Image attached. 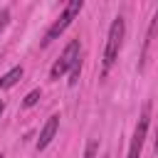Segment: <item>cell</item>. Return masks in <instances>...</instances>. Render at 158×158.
Wrapping results in <instances>:
<instances>
[{
  "mask_svg": "<svg viewBox=\"0 0 158 158\" xmlns=\"http://www.w3.org/2000/svg\"><path fill=\"white\" fill-rule=\"evenodd\" d=\"M123 37H126V20L121 15L114 17L111 27H109V37H106V49H104V72H109L114 67V62L118 59V52H121V44H123Z\"/></svg>",
  "mask_w": 158,
  "mask_h": 158,
  "instance_id": "obj_1",
  "label": "cell"
},
{
  "mask_svg": "<svg viewBox=\"0 0 158 158\" xmlns=\"http://www.w3.org/2000/svg\"><path fill=\"white\" fill-rule=\"evenodd\" d=\"M81 7H84V2H81V0H69V2L64 5L62 15H59V17H57V20L49 25V30L44 32L42 44H44V47H47V44H52V42H54V40H57V37H59V35H62V32H64V30H67L72 22H74V17L81 12Z\"/></svg>",
  "mask_w": 158,
  "mask_h": 158,
  "instance_id": "obj_2",
  "label": "cell"
},
{
  "mask_svg": "<svg viewBox=\"0 0 158 158\" xmlns=\"http://www.w3.org/2000/svg\"><path fill=\"white\" fill-rule=\"evenodd\" d=\"M79 57H81V44H79V40H72V42L64 47V52L59 54V59L52 64V69H49V77H52V79H59V77H64L67 72H72V67L79 62Z\"/></svg>",
  "mask_w": 158,
  "mask_h": 158,
  "instance_id": "obj_3",
  "label": "cell"
},
{
  "mask_svg": "<svg viewBox=\"0 0 158 158\" xmlns=\"http://www.w3.org/2000/svg\"><path fill=\"white\" fill-rule=\"evenodd\" d=\"M148 123H151V104L143 106V111H141V116L136 121V128H133L126 158H141V148H143V141H146V133H148Z\"/></svg>",
  "mask_w": 158,
  "mask_h": 158,
  "instance_id": "obj_4",
  "label": "cell"
},
{
  "mask_svg": "<svg viewBox=\"0 0 158 158\" xmlns=\"http://www.w3.org/2000/svg\"><path fill=\"white\" fill-rule=\"evenodd\" d=\"M57 131H59V116L54 114V116H49V118H47V123H44V126H42V131H40L37 151H44V148L52 143V138L57 136Z\"/></svg>",
  "mask_w": 158,
  "mask_h": 158,
  "instance_id": "obj_5",
  "label": "cell"
},
{
  "mask_svg": "<svg viewBox=\"0 0 158 158\" xmlns=\"http://www.w3.org/2000/svg\"><path fill=\"white\" fill-rule=\"evenodd\" d=\"M156 30H158V10H156V15H153V20H151V27H148V32H146V42H143V52H141V64H138V69H143V67H146L148 47H151L153 37H156Z\"/></svg>",
  "mask_w": 158,
  "mask_h": 158,
  "instance_id": "obj_6",
  "label": "cell"
},
{
  "mask_svg": "<svg viewBox=\"0 0 158 158\" xmlns=\"http://www.w3.org/2000/svg\"><path fill=\"white\" fill-rule=\"evenodd\" d=\"M22 74H25V69H22V67H12L7 74H2V77H0V91H5V89H10V86H15V84L22 79Z\"/></svg>",
  "mask_w": 158,
  "mask_h": 158,
  "instance_id": "obj_7",
  "label": "cell"
},
{
  "mask_svg": "<svg viewBox=\"0 0 158 158\" xmlns=\"http://www.w3.org/2000/svg\"><path fill=\"white\" fill-rule=\"evenodd\" d=\"M40 96H42V91H40V89H32V91H30V94H27V96L22 99V106H25V109L35 106V104L40 101Z\"/></svg>",
  "mask_w": 158,
  "mask_h": 158,
  "instance_id": "obj_8",
  "label": "cell"
},
{
  "mask_svg": "<svg viewBox=\"0 0 158 158\" xmlns=\"http://www.w3.org/2000/svg\"><path fill=\"white\" fill-rule=\"evenodd\" d=\"M79 74H81V59L72 67V72H69V86H77V81H79Z\"/></svg>",
  "mask_w": 158,
  "mask_h": 158,
  "instance_id": "obj_9",
  "label": "cell"
},
{
  "mask_svg": "<svg viewBox=\"0 0 158 158\" xmlns=\"http://www.w3.org/2000/svg\"><path fill=\"white\" fill-rule=\"evenodd\" d=\"M96 153H99V143L96 141H89L86 148H84V158H96Z\"/></svg>",
  "mask_w": 158,
  "mask_h": 158,
  "instance_id": "obj_10",
  "label": "cell"
},
{
  "mask_svg": "<svg viewBox=\"0 0 158 158\" xmlns=\"http://www.w3.org/2000/svg\"><path fill=\"white\" fill-rule=\"evenodd\" d=\"M7 20H10V7H2L0 10V32L7 27Z\"/></svg>",
  "mask_w": 158,
  "mask_h": 158,
  "instance_id": "obj_11",
  "label": "cell"
},
{
  "mask_svg": "<svg viewBox=\"0 0 158 158\" xmlns=\"http://www.w3.org/2000/svg\"><path fill=\"white\" fill-rule=\"evenodd\" d=\"M2 111H5V101L0 99V116H2Z\"/></svg>",
  "mask_w": 158,
  "mask_h": 158,
  "instance_id": "obj_12",
  "label": "cell"
},
{
  "mask_svg": "<svg viewBox=\"0 0 158 158\" xmlns=\"http://www.w3.org/2000/svg\"><path fill=\"white\" fill-rule=\"evenodd\" d=\"M156 153H158V128H156Z\"/></svg>",
  "mask_w": 158,
  "mask_h": 158,
  "instance_id": "obj_13",
  "label": "cell"
},
{
  "mask_svg": "<svg viewBox=\"0 0 158 158\" xmlns=\"http://www.w3.org/2000/svg\"><path fill=\"white\" fill-rule=\"evenodd\" d=\"M0 158H5V156H2V153H0Z\"/></svg>",
  "mask_w": 158,
  "mask_h": 158,
  "instance_id": "obj_14",
  "label": "cell"
}]
</instances>
